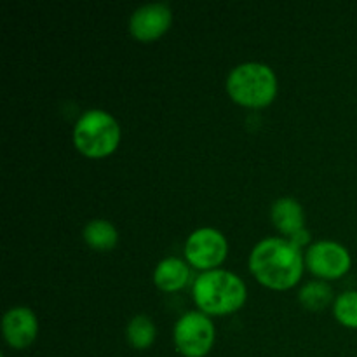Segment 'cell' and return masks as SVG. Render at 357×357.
<instances>
[{"label":"cell","instance_id":"7c38bea8","mask_svg":"<svg viewBox=\"0 0 357 357\" xmlns=\"http://www.w3.org/2000/svg\"><path fill=\"white\" fill-rule=\"evenodd\" d=\"M84 239L98 251H108L117 244V230L107 220H93L84 229Z\"/></svg>","mask_w":357,"mask_h":357},{"label":"cell","instance_id":"3957f363","mask_svg":"<svg viewBox=\"0 0 357 357\" xmlns=\"http://www.w3.org/2000/svg\"><path fill=\"white\" fill-rule=\"evenodd\" d=\"M230 98L244 107L260 108L271 103L278 93L274 72L261 63H244L234 68L227 79Z\"/></svg>","mask_w":357,"mask_h":357},{"label":"cell","instance_id":"ba28073f","mask_svg":"<svg viewBox=\"0 0 357 357\" xmlns=\"http://www.w3.org/2000/svg\"><path fill=\"white\" fill-rule=\"evenodd\" d=\"M171 24V9L166 3H146L132 13L129 28L138 40H153Z\"/></svg>","mask_w":357,"mask_h":357},{"label":"cell","instance_id":"7a4b0ae2","mask_svg":"<svg viewBox=\"0 0 357 357\" xmlns=\"http://www.w3.org/2000/svg\"><path fill=\"white\" fill-rule=\"evenodd\" d=\"M194 298L202 312L222 316L236 312L246 300V286L236 274L209 271L199 275L194 284Z\"/></svg>","mask_w":357,"mask_h":357},{"label":"cell","instance_id":"5bb4252c","mask_svg":"<svg viewBox=\"0 0 357 357\" xmlns=\"http://www.w3.org/2000/svg\"><path fill=\"white\" fill-rule=\"evenodd\" d=\"M331 296H333L331 295V288L326 282L312 281L302 288V291H300V302L309 310H319L324 309L331 302Z\"/></svg>","mask_w":357,"mask_h":357},{"label":"cell","instance_id":"9c48e42d","mask_svg":"<svg viewBox=\"0 0 357 357\" xmlns=\"http://www.w3.org/2000/svg\"><path fill=\"white\" fill-rule=\"evenodd\" d=\"M2 331L3 338L10 347L24 349L37 337V317L26 307H14L3 316Z\"/></svg>","mask_w":357,"mask_h":357},{"label":"cell","instance_id":"8992f818","mask_svg":"<svg viewBox=\"0 0 357 357\" xmlns=\"http://www.w3.org/2000/svg\"><path fill=\"white\" fill-rule=\"evenodd\" d=\"M185 255L194 267L209 272L225 260L227 241L218 230L199 229L187 239Z\"/></svg>","mask_w":357,"mask_h":357},{"label":"cell","instance_id":"5b68a950","mask_svg":"<svg viewBox=\"0 0 357 357\" xmlns=\"http://www.w3.org/2000/svg\"><path fill=\"white\" fill-rule=\"evenodd\" d=\"M215 342V326L202 312H188L174 326V344L185 357H204Z\"/></svg>","mask_w":357,"mask_h":357},{"label":"cell","instance_id":"30bf717a","mask_svg":"<svg viewBox=\"0 0 357 357\" xmlns=\"http://www.w3.org/2000/svg\"><path fill=\"white\" fill-rule=\"evenodd\" d=\"M272 222L282 234L295 236L303 230V209L295 199L282 197L272 206Z\"/></svg>","mask_w":357,"mask_h":357},{"label":"cell","instance_id":"4fadbf2b","mask_svg":"<svg viewBox=\"0 0 357 357\" xmlns=\"http://www.w3.org/2000/svg\"><path fill=\"white\" fill-rule=\"evenodd\" d=\"M126 335H128L129 344L142 351V349H149L155 340V326L150 321V317L135 316L129 321Z\"/></svg>","mask_w":357,"mask_h":357},{"label":"cell","instance_id":"6da1fadb","mask_svg":"<svg viewBox=\"0 0 357 357\" xmlns=\"http://www.w3.org/2000/svg\"><path fill=\"white\" fill-rule=\"evenodd\" d=\"M250 268L267 288L289 289L302 278L303 258L291 241L265 239L251 251Z\"/></svg>","mask_w":357,"mask_h":357},{"label":"cell","instance_id":"277c9868","mask_svg":"<svg viewBox=\"0 0 357 357\" xmlns=\"http://www.w3.org/2000/svg\"><path fill=\"white\" fill-rule=\"evenodd\" d=\"M121 139L117 121L103 110H89L79 119L73 131L75 146L87 157L100 159L114 152Z\"/></svg>","mask_w":357,"mask_h":357},{"label":"cell","instance_id":"8fae6325","mask_svg":"<svg viewBox=\"0 0 357 357\" xmlns=\"http://www.w3.org/2000/svg\"><path fill=\"white\" fill-rule=\"evenodd\" d=\"M188 279V268L178 258H166L157 265L155 272H153V282L157 288L162 291H178L187 284Z\"/></svg>","mask_w":357,"mask_h":357},{"label":"cell","instance_id":"2e32d148","mask_svg":"<svg viewBox=\"0 0 357 357\" xmlns=\"http://www.w3.org/2000/svg\"><path fill=\"white\" fill-rule=\"evenodd\" d=\"M307 241H309V232H305V230H302V232L295 234V236L291 237V243L295 244L296 248H300L303 243H307Z\"/></svg>","mask_w":357,"mask_h":357},{"label":"cell","instance_id":"9a60e30c","mask_svg":"<svg viewBox=\"0 0 357 357\" xmlns=\"http://www.w3.org/2000/svg\"><path fill=\"white\" fill-rule=\"evenodd\" d=\"M333 312L344 326L357 328V291H345L335 300Z\"/></svg>","mask_w":357,"mask_h":357},{"label":"cell","instance_id":"52a82bcc","mask_svg":"<svg viewBox=\"0 0 357 357\" xmlns=\"http://www.w3.org/2000/svg\"><path fill=\"white\" fill-rule=\"evenodd\" d=\"M351 255L342 244L321 241L307 251V267L312 274L323 279H338L351 268Z\"/></svg>","mask_w":357,"mask_h":357}]
</instances>
